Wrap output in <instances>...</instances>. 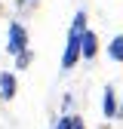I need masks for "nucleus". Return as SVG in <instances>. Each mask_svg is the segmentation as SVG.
I'll return each instance as SVG.
<instances>
[{
	"label": "nucleus",
	"mask_w": 123,
	"mask_h": 129,
	"mask_svg": "<svg viewBox=\"0 0 123 129\" xmlns=\"http://www.w3.org/2000/svg\"><path fill=\"white\" fill-rule=\"evenodd\" d=\"M108 58L123 64V34H114L111 40H108Z\"/></svg>",
	"instance_id": "nucleus-6"
},
{
	"label": "nucleus",
	"mask_w": 123,
	"mask_h": 129,
	"mask_svg": "<svg viewBox=\"0 0 123 129\" xmlns=\"http://www.w3.org/2000/svg\"><path fill=\"white\" fill-rule=\"evenodd\" d=\"M74 129H86V123H83L80 117H77V120H74Z\"/></svg>",
	"instance_id": "nucleus-9"
},
{
	"label": "nucleus",
	"mask_w": 123,
	"mask_h": 129,
	"mask_svg": "<svg viewBox=\"0 0 123 129\" xmlns=\"http://www.w3.org/2000/svg\"><path fill=\"white\" fill-rule=\"evenodd\" d=\"M74 120H77L74 114H61V117L55 120V126H52V129H74Z\"/></svg>",
	"instance_id": "nucleus-8"
},
{
	"label": "nucleus",
	"mask_w": 123,
	"mask_h": 129,
	"mask_svg": "<svg viewBox=\"0 0 123 129\" xmlns=\"http://www.w3.org/2000/svg\"><path fill=\"white\" fill-rule=\"evenodd\" d=\"M28 28L22 25V22H9V28H6V52L9 55H19L22 49H28Z\"/></svg>",
	"instance_id": "nucleus-2"
},
{
	"label": "nucleus",
	"mask_w": 123,
	"mask_h": 129,
	"mask_svg": "<svg viewBox=\"0 0 123 129\" xmlns=\"http://www.w3.org/2000/svg\"><path fill=\"white\" fill-rule=\"evenodd\" d=\"M117 117L123 120V99H120V105H117Z\"/></svg>",
	"instance_id": "nucleus-10"
},
{
	"label": "nucleus",
	"mask_w": 123,
	"mask_h": 129,
	"mask_svg": "<svg viewBox=\"0 0 123 129\" xmlns=\"http://www.w3.org/2000/svg\"><path fill=\"white\" fill-rule=\"evenodd\" d=\"M99 52H102V40H99V34L92 28H86L83 34H80V58L83 61H92Z\"/></svg>",
	"instance_id": "nucleus-3"
},
{
	"label": "nucleus",
	"mask_w": 123,
	"mask_h": 129,
	"mask_svg": "<svg viewBox=\"0 0 123 129\" xmlns=\"http://www.w3.org/2000/svg\"><path fill=\"white\" fill-rule=\"evenodd\" d=\"M86 9L74 12V22L68 28V40H65V52H61V71H74L80 61V34L86 31Z\"/></svg>",
	"instance_id": "nucleus-1"
},
{
	"label": "nucleus",
	"mask_w": 123,
	"mask_h": 129,
	"mask_svg": "<svg viewBox=\"0 0 123 129\" xmlns=\"http://www.w3.org/2000/svg\"><path fill=\"white\" fill-rule=\"evenodd\" d=\"M117 105H120V102H117V92H114L111 83H108L105 92H102V114H105L108 120H114V117H117Z\"/></svg>",
	"instance_id": "nucleus-5"
},
{
	"label": "nucleus",
	"mask_w": 123,
	"mask_h": 129,
	"mask_svg": "<svg viewBox=\"0 0 123 129\" xmlns=\"http://www.w3.org/2000/svg\"><path fill=\"white\" fill-rule=\"evenodd\" d=\"M28 3H37V0H28Z\"/></svg>",
	"instance_id": "nucleus-12"
},
{
	"label": "nucleus",
	"mask_w": 123,
	"mask_h": 129,
	"mask_svg": "<svg viewBox=\"0 0 123 129\" xmlns=\"http://www.w3.org/2000/svg\"><path fill=\"white\" fill-rule=\"evenodd\" d=\"M15 92H19V80H15V74L12 71H0V102L15 99Z\"/></svg>",
	"instance_id": "nucleus-4"
},
{
	"label": "nucleus",
	"mask_w": 123,
	"mask_h": 129,
	"mask_svg": "<svg viewBox=\"0 0 123 129\" xmlns=\"http://www.w3.org/2000/svg\"><path fill=\"white\" fill-rule=\"evenodd\" d=\"M3 12H6V6H3V3H0V15H3Z\"/></svg>",
	"instance_id": "nucleus-11"
},
{
	"label": "nucleus",
	"mask_w": 123,
	"mask_h": 129,
	"mask_svg": "<svg viewBox=\"0 0 123 129\" xmlns=\"http://www.w3.org/2000/svg\"><path fill=\"white\" fill-rule=\"evenodd\" d=\"M12 58H15V68H19V71H25L28 64L34 61V52H31V49H22L19 55H12Z\"/></svg>",
	"instance_id": "nucleus-7"
}]
</instances>
